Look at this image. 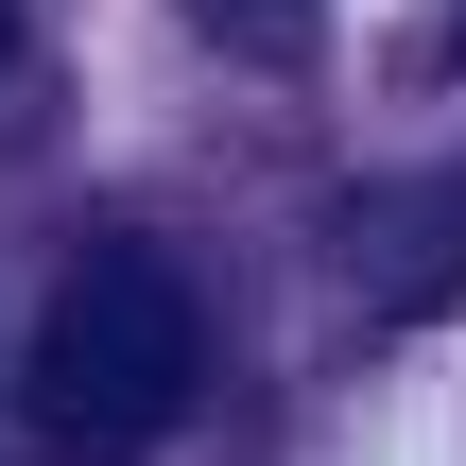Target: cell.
Masks as SVG:
<instances>
[{"instance_id":"cell-1","label":"cell","mask_w":466,"mask_h":466,"mask_svg":"<svg viewBox=\"0 0 466 466\" xmlns=\"http://www.w3.org/2000/svg\"><path fill=\"white\" fill-rule=\"evenodd\" d=\"M208 398V311L156 242H86L35 311V363H17V415L52 466H138L156 432H190Z\"/></svg>"},{"instance_id":"cell-2","label":"cell","mask_w":466,"mask_h":466,"mask_svg":"<svg viewBox=\"0 0 466 466\" xmlns=\"http://www.w3.org/2000/svg\"><path fill=\"white\" fill-rule=\"evenodd\" d=\"M346 259H363V294L415 329V311H450L466 294V156L450 173H398V190H363L346 208Z\"/></svg>"},{"instance_id":"cell-3","label":"cell","mask_w":466,"mask_h":466,"mask_svg":"<svg viewBox=\"0 0 466 466\" xmlns=\"http://www.w3.org/2000/svg\"><path fill=\"white\" fill-rule=\"evenodd\" d=\"M190 17H208L225 52H259V69H311V35H329L311 0H190Z\"/></svg>"},{"instance_id":"cell-4","label":"cell","mask_w":466,"mask_h":466,"mask_svg":"<svg viewBox=\"0 0 466 466\" xmlns=\"http://www.w3.org/2000/svg\"><path fill=\"white\" fill-rule=\"evenodd\" d=\"M0 52H17V0H0Z\"/></svg>"}]
</instances>
